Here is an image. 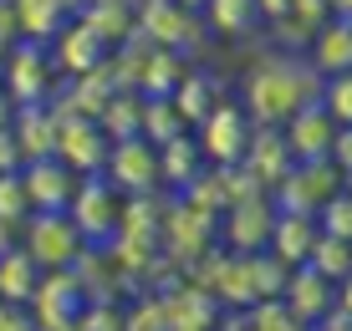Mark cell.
I'll return each instance as SVG.
<instances>
[{"mask_svg": "<svg viewBox=\"0 0 352 331\" xmlns=\"http://www.w3.org/2000/svg\"><path fill=\"white\" fill-rule=\"evenodd\" d=\"M322 97V77L311 61L296 56H261L256 67L245 71V87H240V107L250 113V122H265V128H281V122L296 113V107L317 102Z\"/></svg>", "mask_w": 352, "mask_h": 331, "instance_id": "cell-1", "label": "cell"}, {"mask_svg": "<svg viewBox=\"0 0 352 331\" xmlns=\"http://www.w3.org/2000/svg\"><path fill=\"white\" fill-rule=\"evenodd\" d=\"M0 87L10 92L16 107H36V102H52L56 87H62V71L52 61V46L46 41H16L6 52V77Z\"/></svg>", "mask_w": 352, "mask_h": 331, "instance_id": "cell-2", "label": "cell"}, {"mask_svg": "<svg viewBox=\"0 0 352 331\" xmlns=\"http://www.w3.org/2000/svg\"><path fill=\"white\" fill-rule=\"evenodd\" d=\"M21 250H26L41 271H72L77 255L87 250V240H82V229L72 225L67 209H46V214L26 219V229H21Z\"/></svg>", "mask_w": 352, "mask_h": 331, "instance_id": "cell-3", "label": "cell"}, {"mask_svg": "<svg viewBox=\"0 0 352 331\" xmlns=\"http://www.w3.org/2000/svg\"><path fill=\"white\" fill-rule=\"evenodd\" d=\"M342 189V168L332 163V158H317V163H291L281 179H276V204H281V214H311L317 219V209L332 194Z\"/></svg>", "mask_w": 352, "mask_h": 331, "instance_id": "cell-4", "label": "cell"}, {"mask_svg": "<svg viewBox=\"0 0 352 331\" xmlns=\"http://www.w3.org/2000/svg\"><path fill=\"white\" fill-rule=\"evenodd\" d=\"M250 113L235 102V97H225L220 107H214L210 117L199 122V128H189L194 133V143H199V153H204V163H214V168H230V163H240L245 158V143H250Z\"/></svg>", "mask_w": 352, "mask_h": 331, "instance_id": "cell-5", "label": "cell"}, {"mask_svg": "<svg viewBox=\"0 0 352 331\" xmlns=\"http://www.w3.org/2000/svg\"><path fill=\"white\" fill-rule=\"evenodd\" d=\"M133 26L153 46H168V52H199V36L210 31L199 21V10H184L179 0H138L133 5Z\"/></svg>", "mask_w": 352, "mask_h": 331, "instance_id": "cell-6", "label": "cell"}, {"mask_svg": "<svg viewBox=\"0 0 352 331\" xmlns=\"http://www.w3.org/2000/svg\"><path fill=\"white\" fill-rule=\"evenodd\" d=\"M123 194L113 189L102 174H87L77 183V194H72V204H67V214H72V225L82 229V240H118V225H123Z\"/></svg>", "mask_w": 352, "mask_h": 331, "instance_id": "cell-7", "label": "cell"}, {"mask_svg": "<svg viewBox=\"0 0 352 331\" xmlns=\"http://www.w3.org/2000/svg\"><path fill=\"white\" fill-rule=\"evenodd\" d=\"M102 179L113 183L123 199L133 194H148L153 183H159V148H153L148 138H123L107 148V163H102Z\"/></svg>", "mask_w": 352, "mask_h": 331, "instance_id": "cell-8", "label": "cell"}, {"mask_svg": "<svg viewBox=\"0 0 352 331\" xmlns=\"http://www.w3.org/2000/svg\"><path fill=\"white\" fill-rule=\"evenodd\" d=\"M21 183H26V199H31V214H46V209H67L72 194H77L82 174L77 168H67L62 158H31V163H21Z\"/></svg>", "mask_w": 352, "mask_h": 331, "instance_id": "cell-9", "label": "cell"}, {"mask_svg": "<svg viewBox=\"0 0 352 331\" xmlns=\"http://www.w3.org/2000/svg\"><path fill=\"white\" fill-rule=\"evenodd\" d=\"M281 133H286V148H291L296 163H317V158H332L337 117L327 113L322 102H307V107H296V113L281 122Z\"/></svg>", "mask_w": 352, "mask_h": 331, "instance_id": "cell-10", "label": "cell"}, {"mask_svg": "<svg viewBox=\"0 0 352 331\" xmlns=\"http://www.w3.org/2000/svg\"><path fill=\"white\" fill-rule=\"evenodd\" d=\"M107 148H113V138H107L92 117H62V133H56V158H62L67 168H77L82 179H87V174H102Z\"/></svg>", "mask_w": 352, "mask_h": 331, "instance_id": "cell-11", "label": "cell"}, {"mask_svg": "<svg viewBox=\"0 0 352 331\" xmlns=\"http://www.w3.org/2000/svg\"><path fill=\"white\" fill-rule=\"evenodd\" d=\"M276 199H265V194H250V199L230 204L225 209V240L235 244L240 255H256L271 244V229H276Z\"/></svg>", "mask_w": 352, "mask_h": 331, "instance_id": "cell-12", "label": "cell"}, {"mask_svg": "<svg viewBox=\"0 0 352 331\" xmlns=\"http://www.w3.org/2000/svg\"><path fill=\"white\" fill-rule=\"evenodd\" d=\"M46 46H52V61H56V71H62V77H82V71L102 67V61L113 56V46H107L92 26H82L77 16H72Z\"/></svg>", "mask_w": 352, "mask_h": 331, "instance_id": "cell-13", "label": "cell"}, {"mask_svg": "<svg viewBox=\"0 0 352 331\" xmlns=\"http://www.w3.org/2000/svg\"><path fill=\"white\" fill-rule=\"evenodd\" d=\"M291 163H296V158H291V148H286V133L256 122V128H250V143H245V158H240V168H245V174L261 183V189H276V179H281Z\"/></svg>", "mask_w": 352, "mask_h": 331, "instance_id": "cell-14", "label": "cell"}, {"mask_svg": "<svg viewBox=\"0 0 352 331\" xmlns=\"http://www.w3.org/2000/svg\"><path fill=\"white\" fill-rule=\"evenodd\" d=\"M56 133H62V117L52 113V102H36V107H16L10 117V138H16L21 158H52L56 153Z\"/></svg>", "mask_w": 352, "mask_h": 331, "instance_id": "cell-15", "label": "cell"}, {"mask_svg": "<svg viewBox=\"0 0 352 331\" xmlns=\"http://www.w3.org/2000/svg\"><path fill=\"white\" fill-rule=\"evenodd\" d=\"M307 61L317 67V77H337L352 71V21L347 16H327L307 41Z\"/></svg>", "mask_w": 352, "mask_h": 331, "instance_id": "cell-16", "label": "cell"}, {"mask_svg": "<svg viewBox=\"0 0 352 331\" xmlns=\"http://www.w3.org/2000/svg\"><path fill=\"white\" fill-rule=\"evenodd\" d=\"M332 280H322L311 265H296V271L286 275V286H281V301L291 306V316L296 321H322L327 311H332Z\"/></svg>", "mask_w": 352, "mask_h": 331, "instance_id": "cell-17", "label": "cell"}, {"mask_svg": "<svg viewBox=\"0 0 352 331\" xmlns=\"http://www.w3.org/2000/svg\"><path fill=\"white\" fill-rule=\"evenodd\" d=\"M204 153H199V143H194V133H179V138H168L159 143V183H168V189H179L184 194L194 179L204 174Z\"/></svg>", "mask_w": 352, "mask_h": 331, "instance_id": "cell-18", "label": "cell"}, {"mask_svg": "<svg viewBox=\"0 0 352 331\" xmlns=\"http://www.w3.org/2000/svg\"><path fill=\"white\" fill-rule=\"evenodd\" d=\"M317 219L311 214H276V229H271V255L281 265H307V255H311V244H317Z\"/></svg>", "mask_w": 352, "mask_h": 331, "instance_id": "cell-19", "label": "cell"}, {"mask_svg": "<svg viewBox=\"0 0 352 331\" xmlns=\"http://www.w3.org/2000/svg\"><path fill=\"white\" fill-rule=\"evenodd\" d=\"M220 102H225L220 77H210V71H184V82L174 87V113L184 117V128H199Z\"/></svg>", "mask_w": 352, "mask_h": 331, "instance_id": "cell-20", "label": "cell"}, {"mask_svg": "<svg viewBox=\"0 0 352 331\" xmlns=\"http://www.w3.org/2000/svg\"><path fill=\"white\" fill-rule=\"evenodd\" d=\"M184 52H168V46H153L148 61H143L138 82H133V92L138 97H174V87L184 82Z\"/></svg>", "mask_w": 352, "mask_h": 331, "instance_id": "cell-21", "label": "cell"}, {"mask_svg": "<svg viewBox=\"0 0 352 331\" xmlns=\"http://www.w3.org/2000/svg\"><path fill=\"white\" fill-rule=\"evenodd\" d=\"M36 280H41V265H36L31 255L21 250V244L0 250V301H10V306H31Z\"/></svg>", "mask_w": 352, "mask_h": 331, "instance_id": "cell-22", "label": "cell"}, {"mask_svg": "<svg viewBox=\"0 0 352 331\" xmlns=\"http://www.w3.org/2000/svg\"><path fill=\"white\" fill-rule=\"evenodd\" d=\"M204 26L225 36V41H245L261 26V10L256 0H204Z\"/></svg>", "mask_w": 352, "mask_h": 331, "instance_id": "cell-23", "label": "cell"}, {"mask_svg": "<svg viewBox=\"0 0 352 331\" xmlns=\"http://www.w3.org/2000/svg\"><path fill=\"white\" fill-rule=\"evenodd\" d=\"M133 5H138V0H87V5L77 10V21L92 26L107 46H118L133 31Z\"/></svg>", "mask_w": 352, "mask_h": 331, "instance_id": "cell-24", "label": "cell"}, {"mask_svg": "<svg viewBox=\"0 0 352 331\" xmlns=\"http://www.w3.org/2000/svg\"><path fill=\"white\" fill-rule=\"evenodd\" d=\"M16 5V26H21V41H52L56 31L67 26V10L56 0H10Z\"/></svg>", "mask_w": 352, "mask_h": 331, "instance_id": "cell-25", "label": "cell"}, {"mask_svg": "<svg viewBox=\"0 0 352 331\" xmlns=\"http://www.w3.org/2000/svg\"><path fill=\"white\" fill-rule=\"evenodd\" d=\"M92 122H97V128H102L113 143L138 138V122H143V97H138V92H113V97L102 102V113H97Z\"/></svg>", "mask_w": 352, "mask_h": 331, "instance_id": "cell-26", "label": "cell"}, {"mask_svg": "<svg viewBox=\"0 0 352 331\" xmlns=\"http://www.w3.org/2000/svg\"><path fill=\"white\" fill-rule=\"evenodd\" d=\"M179 133H189L184 128V117L174 113V97H143V122H138V138H148L153 148L168 138H179Z\"/></svg>", "mask_w": 352, "mask_h": 331, "instance_id": "cell-27", "label": "cell"}, {"mask_svg": "<svg viewBox=\"0 0 352 331\" xmlns=\"http://www.w3.org/2000/svg\"><path fill=\"white\" fill-rule=\"evenodd\" d=\"M307 265L317 271L322 280H347L352 275V240H337V235H317V244H311Z\"/></svg>", "mask_w": 352, "mask_h": 331, "instance_id": "cell-28", "label": "cell"}, {"mask_svg": "<svg viewBox=\"0 0 352 331\" xmlns=\"http://www.w3.org/2000/svg\"><path fill=\"white\" fill-rule=\"evenodd\" d=\"M317 102L337 117V128H352V71L322 77V97H317Z\"/></svg>", "mask_w": 352, "mask_h": 331, "instance_id": "cell-29", "label": "cell"}, {"mask_svg": "<svg viewBox=\"0 0 352 331\" xmlns=\"http://www.w3.org/2000/svg\"><path fill=\"white\" fill-rule=\"evenodd\" d=\"M317 229L322 235H337V240H352V194L347 189H337L317 209Z\"/></svg>", "mask_w": 352, "mask_h": 331, "instance_id": "cell-30", "label": "cell"}, {"mask_svg": "<svg viewBox=\"0 0 352 331\" xmlns=\"http://www.w3.org/2000/svg\"><path fill=\"white\" fill-rule=\"evenodd\" d=\"M0 219H10V225H26L31 219V199H26V183H21V168L16 174H0Z\"/></svg>", "mask_w": 352, "mask_h": 331, "instance_id": "cell-31", "label": "cell"}, {"mask_svg": "<svg viewBox=\"0 0 352 331\" xmlns=\"http://www.w3.org/2000/svg\"><path fill=\"white\" fill-rule=\"evenodd\" d=\"M291 21H301V26H311L317 31L327 16H332V0H291V10H286Z\"/></svg>", "mask_w": 352, "mask_h": 331, "instance_id": "cell-32", "label": "cell"}, {"mask_svg": "<svg viewBox=\"0 0 352 331\" xmlns=\"http://www.w3.org/2000/svg\"><path fill=\"white\" fill-rule=\"evenodd\" d=\"M0 331H36V316L26 311V306L0 301Z\"/></svg>", "mask_w": 352, "mask_h": 331, "instance_id": "cell-33", "label": "cell"}, {"mask_svg": "<svg viewBox=\"0 0 352 331\" xmlns=\"http://www.w3.org/2000/svg\"><path fill=\"white\" fill-rule=\"evenodd\" d=\"M16 41H21V26H16V5H10V0H0V52H10Z\"/></svg>", "mask_w": 352, "mask_h": 331, "instance_id": "cell-34", "label": "cell"}, {"mask_svg": "<svg viewBox=\"0 0 352 331\" xmlns=\"http://www.w3.org/2000/svg\"><path fill=\"white\" fill-rule=\"evenodd\" d=\"M21 163H26V158H21L16 138H10V128H0V174H16Z\"/></svg>", "mask_w": 352, "mask_h": 331, "instance_id": "cell-35", "label": "cell"}, {"mask_svg": "<svg viewBox=\"0 0 352 331\" xmlns=\"http://www.w3.org/2000/svg\"><path fill=\"white\" fill-rule=\"evenodd\" d=\"M256 10H261V21H281L291 10V0H256Z\"/></svg>", "mask_w": 352, "mask_h": 331, "instance_id": "cell-36", "label": "cell"}, {"mask_svg": "<svg viewBox=\"0 0 352 331\" xmlns=\"http://www.w3.org/2000/svg\"><path fill=\"white\" fill-rule=\"evenodd\" d=\"M322 331H352V316L347 311H327L322 316Z\"/></svg>", "mask_w": 352, "mask_h": 331, "instance_id": "cell-37", "label": "cell"}, {"mask_svg": "<svg viewBox=\"0 0 352 331\" xmlns=\"http://www.w3.org/2000/svg\"><path fill=\"white\" fill-rule=\"evenodd\" d=\"M10 117H16V102H10V92L0 87V128H10Z\"/></svg>", "mask_w": 352, "mask_h": 331, "instance_id": "cell-38", "label": "cell"}, {"mask_svg": "<svg viewBox=\"0 0 352 331\" xmlns=\"http://www.w3.org/2000/svg\"><path fill=\"white\" fill-rule=\"evenodd\" d=\"M337 286H342V311L352 316V275H347V280H337Z\"/></svg>", "mask_w": 352, "mask_h": 331, "instance_id": "cell-39", "label": "cell"}, {"mask_svg": "<svg viewBox=\"0 0 352 331\" xmlns=\"http://www.w3.org/2000/svg\"><path fill=\"white\" fill-rule=\"evenodd\" d=\"M332 16H347L352 21V0H332Z\"/></svg>", "mask_w": 352, "mask_h": 331, "instance_id": "cell-40", "label": "cell"}, {"mask_svg": "<svg viewBox=\"0 0 352 331\" xmlns=\"http://www.w3.org/2000/svg\"><path fill=\"white\" fill-rule=\"evenodd\" d=\"M56 5H62V10H67V16H77V10H82V5H87V0H56Z\"/></svg>", "mask_w": 352, "mask_h": 331, "instance_id": "cell-41", "label": "cell"}, {"mask_svg": "<svg viewBox=\"0 0 352 331\" xmlns=\"http://www.w3.org/2000/svg\"><path fill=\"white\" fill-rule=\"evenodd\" d=\"M179 5H184V10H204V0H179Z\"/></svg>", "mask_w": 352, "mask_h": 331, "instance_id": "cell-42", "label": "cell"}, {"mask_svg": "<svg viewBox=\"0 0 352 331\" xmlns=\"http://www.w3.org/2000/svg\"><path fill=\"white\" fill-rule=\"evenodd\" d=\"M342 189H347V194H352V168H347V174H342Z\"/></svg>", "mask_w": 352, "mask_h": 331, "instance_id": "cell-43", "label": "cell"}, {"mask_svg": "<svg viewBox=\"0 0 352 331\" xmlns=\"http://www.w3.org/2000/svg\"><path fill=\"white\" fill-rule=\"evenodd\" d=\"M0 77H6V52H0Z\"/></svg>", "mask_w": 352, "mask_h": 331, "instance_id": "cell-44", "label": "cell"}]
</instances>
